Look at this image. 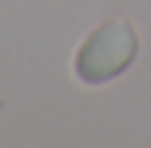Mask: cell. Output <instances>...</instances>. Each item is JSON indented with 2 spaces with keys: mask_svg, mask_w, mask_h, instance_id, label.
Instances as JSON below:
<instances>
[{
  "mask_svg": "<svg viewBox=\"0 0 151 148\" xmlns=\"http://www.w3.org/2000/svg\"><path fill=\"white\" fill-rule=\"evenodd\" d=\"M135 53H138V36L132 30V23L109 20L95 33L86 36V43L76 53L72 69L86 86H99V82H109V79L122 76L135 63Z\"/></svg>",
  "mask_w": 151,
  "mask_h": 148,
  "instance_id": "cell-1",
  "label": "cell"
}]
</instances>
